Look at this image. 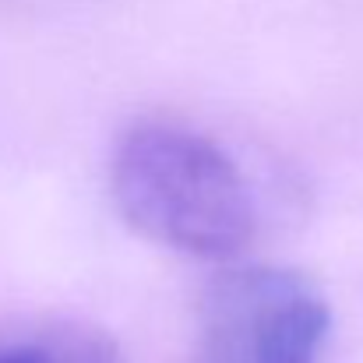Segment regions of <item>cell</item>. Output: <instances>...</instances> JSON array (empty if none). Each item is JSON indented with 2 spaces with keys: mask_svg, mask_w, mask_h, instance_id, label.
I'll list each match as a JSON object with an SVG mask.
<instances>
[{
  "mask_svg": "<svg viewBox=\"0 0 363 363\" xmlns=\"http://www.w3.org/2000/svg\"><path fill=\"white\" fill-rule=\"evenodd\" d=\"M0 363H123L117 346L85 325H35L0 335Z\"/></svg>",
  "mask_w": 363,
  "mask_h": 363,
  "instance_id": "obj_3",
  "label": "cell"
},
{
  "mask_svg": "<svg viewBox=\"0 0 363 363\" xmlns=\"http://www.w3.org/2000/svg\"><path fill=\"white\" fill-rule=\"evenodd\" d=\"M321 289L289 268H233L208 282L184 363H318L328 335Z\"/></svg>",
  "mask_w": 363,
  "mask_h": 363,
  "instance_id": "obj_2",
  "label": "cell"
},
{
  "mask_svg": "<svg viewBox=\"0 0 363 363\" xmlns=\"http://www.w3.org/2000/svg\"><path fill=\"white\" fill-rule=\"evenodd\" d=\"M110 191L138 237L201 261H230L257 233L254 187L237 159L184 123L127 127L110 159Z\"/></svg>",
  "mask_w": 363,
  "mask_h": 363,
  "instance_id": "obj_1",
  "label": "cell"
}]
</instances>
